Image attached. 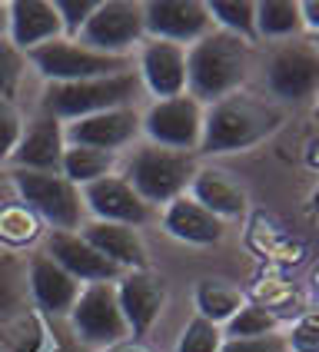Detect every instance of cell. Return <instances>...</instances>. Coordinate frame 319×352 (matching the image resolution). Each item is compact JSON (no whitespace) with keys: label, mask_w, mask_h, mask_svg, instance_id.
<instances>
[{"label":"cell","mask_w":319,"mask_h":352,"mask_svg":"<svg viewBox=\"0 0 319 352\" xmlns=\"http://www.w3.org/2000/svg\"><path fill=\"white\" fill-rule=\"evenodd\" d=\"M306 166H309V170H319V137L306 143Z\"/></svg>","instance_id":"cell-38"},{"label":"cell","mask_w":319,"mask_h":352,"mask_svg":"<svg viewBox=\"0 0 319 352\" xmlns=\"http://www.w3.org/2000/svg\"><path fill=\"white\" fill-rule=\"evenodd\" d=\"M7 37V3H0V40Z\"/></svg>","instance_id":"cell-39"},{"label":"cell","mask_w":319,"mask_h":352,"mask_svg":"<svg viewBox=\"0 0 319 352\" xmlns=\"http://www.w3.org/2000/svg\"><path fill=\"white\" fill-rule=\"evenodd\" d=\"M34 236H37V216L27 206H10L0 213V239L20 246V243H30Z\"/></svg>","instance_id":"cell-30"},{"label":"cell","mask_w":319,"mask_h":352,"mask_svg":"<svg viewBox=\"0 0 319 352\" xmlns=\"http://www.w3.org/2000/svg\"><path fill=\"white\" fill-rule=\"evenodd\" d=\"M117 170V153H103V150H90V146H70L63 150L60 160V176H67L77 190L97 183L103 176H113Z\"/></svg>","instance_id":"cell-24"},{"label":"cell","mask_w":319,"mask_h":352,"mask_svg":"<svg viewBox=\"0 0 319 352\" xmlns=\"http://www.w3.org/2000/svg\"><path fill=\"white\" fill-rule=\"evenodd\" d=\"M40 346H43V329H40L37 319H27L17 339H14V346H10V352H40Z\"/></svg>","instance_id":"cell-35"},{"label":"cell","mask_w":319,"mask_h":352,"mask_svg":"<svg viewBox=\"0 0 319 352\" xmlns=\"http://www.w3.org/2000/svg\"><path fill=\"white\" fill-rule=\"evenodd\" d=\"M47 256H50L57 266H63L80 286H90V283H117L120 276H123V270H117L107 256H100L80 233H50V239H47Z\"/></svg>","instance_id":"cell-17"},{"label":"cell","mask_w":319,"mask_h":352,"mask_svg":"<svg viewBox=\"0 0 319 352\" xmlns=\"http://www.w3.org/2000/svg\"><path fill=\"white\" fill-rule=\"evenodd\" d=\"M206 10L217 30L236 34L250 43L256 40V3L253 0H213L206 3Z\"/></svg>","instance_id":"cell-26"},{"label":"cell","mask_w":319,"mask_h":352,"mask_svg":"<svg viewBox=\"0 0 319 352\" xmlns=\"http://www.w3.org/2000/svg\"><path fill=\"white\" fill-rule=\"evenodd\" d=\"M313 47H316V54H319V34H316V37H313Z\"/></svg>","instance_id":"cell-41"},{"label":"cell","mask_w":319,"mask_h":352,"mask_svg":"<svg viewBox=\"0 0 319 352\" xmlns=\"http://www.w3.org/2000/svg\"><path fill=\"white\" fill-rule=\"evenodd\" d=\"M63 37L54 0H14L7 3V40L20 54H30L50 40Z\"/></svg>","instance_id":"cell-18"},{"label":"cell","mask_w":319,"mask_h":352,"mask_svg":"<svg viewBox=\"0 0 319 352\" xmlns=\"http://www.w3.org/2000/svg\"><path fill=\"white\" fill-rule=\"evenodd\" d=\"M83 210L97 223H120V226H143L150 219V206L140 199V193L123 176H103L97 183L83 186Z\"/></svg>","instance_id":"cell-14"},{"label":"cell","mask_w":319,"mask_h":352,"mask_svg":"<svg viewBox=\"0 0 319 352\" xmlns=\"http://www.w3.org/2000/svg\"><path fill=\"white\" fill-rule=\"evenodd\" d=\"M80 286L63 266H57L50 256H37L30 263V296L40 313L47 316H70L80 296Z\"/></svg>","instance_id":"cell-21"},{"label":"cell","mask_w":319,"mask_h":352,"mask_svg":"<svg viewBox=\"0 0 319 352\" xmlns=\"http://www.w3.org/2000/svg\"><path fill=\"white\" fill-rule=\"evenodd\" d=\"M103 352H150L143 342H137V339H123V342H117V346H110V349Z\"/></svg>","instance_id":"cell-37"},{"label":"cell","mask_w":319,"mask_h":352,"mask_svg":"<svg viewBox=\"0 0 319 352\" xmlns=\"http://www.w3.org/2000/svg\"><path fill=\"white\" fill-rule=\"evenodd\" d=\"M63 137L70 146H90V150H103V153H117L140 137V113L137 107L103 110V113L67 123Z\"/></svg>","instance_id":"cell-13"},{"label":"cell","mask_w":319,"mask_h":352,"mask_svg":"<svg viewBox=\"0 0 319 352\" xmlns=\"http://www.w3.org/2000/svg\"><path fill=\"white\" fill-rule=\"evenodd\" d=\"M20 133H23V117H20L17 103L0 97V163H7V160L14 157Z\"/></svg>","instance_id":"cell-31"},{"label":"cell","mask_w":319,"mask_h":352,"mask_svg":"<svg viewBox=\"0 0 319 352\" xmlns=\"http://www.w3.org/2000/svg\"><path fill=\"white\" fill-rule=\"evenodd\" d=\"M140 87L157 100L183 97L186 94V47L170 40H143L137 60Z\"/></svg>","instance_id":"cell-12"},{"label":"cell","mask_w":319,"mask_h":352,"mask_svg":"<svg viewBox=\"0 0 319 352\" xmlns=\"http://www.w3.org/2000/svg\"><path fill=\"white\" fill-rule=\"evenodd\" d=\"M276 103L256 100L250 94H230L219 103H210L203 110V140L199 153H239L256 146L279 126Z\"/></svg>","instance_id":"cell-2"},{"label":"cell","mask_w":319,"mask_h":352,"mask_svg":"<svg viewBox=\"0 0 319 352\" xmlns=\"http://www.w3.org/2000/svg\"><path fill=\"white\" fill-rule=\"evenodd\" d=\"M246 306V299L239 293L236 286L223 283V279H203L197 286V309L203 319H210L213 326H226L233 316Z\"/></svg>","instance_id":"cell-25"},{"label":"cell","mask_w":319,"mask_h":352,"mask_svg":"<svg viewBox=\"0 0 319 352\" xmlns=\"http://www.w3.org/2000/svg\"><path fill=\"white\" fill-rule=\"evenodd\" d=\"M117 302L126 326H130V336H146L166 306V286L150 270L123 273L117 279Z\"/></svg>","instance_id":"cell-15"},{"label":"cell","mask_w":319,"mask_h":352,"mask_svg":"<svg viewBox=\"0 0 319 352\" xmlns=\"http://www.w3.org/2000/svg\"><path fill=\"white\" fill-rule=\"evenodd\" d=\"M313 213H319V186L313 190Z\"/></svg>","instance_id":"cell-40"},{"label":"cell","mask_w":319,"mask_h":352,"mask_svg":"<svg viewBox=\"0 0 319 352\" xmlns=\"http://www.w3.org/2000/svg\"><path fill=\"white\" fill-rule=\"evenodd\" d=\"M197 163L193 153H179V150H163V146H140L133 157L126 160V173L123 179L140 193L146 206H166L177 196H183L193 183Z\"/></svg>","instance_id":"cell-4"},{"label":"cell","mask_w":319,"mask_h":352,"mask_svg":"<svg viewBox=\"0 0 319 352\" xmlns=\"http://www.w3.org/2000/svg\"><path fill=\"white\" fill-rule=\"evenodd\" d=\"M219 352H289V342H286V336H279V333L246 336V339H226L223 336Z\"/></svg>","instance_id":"cell-33"},{"label":"cell","mask_w":319,"mask_h":352,"mask_svg":"<svg viewBox=\"0 0 319 352\" xmlns=\"http://www.w3.org/2000/svg\"><path fill=\"white\" fill-rule=\"evenodd\" d=\"M143 40V3L137 0H97V10L77 34V43L103 57H126V50H133Z\"/></svg>","instance_id":"cell-8"},{"label":"cell","mask_w":319,"mask_h":352,"mask_svg":"<svg viewBox=\"0 0 319 352\" xmlns=\"http://www.w3.org/2000/svg\"><path fill=\"white\" fill-rule=\"evenodd\" d=\"M70 326L83 346L90 349H110L123 339H130V326L120 313L117 283H90L83 286L70 309Z\"/></svg>","instance_id":"cell-7"},{"label":"cell","mask_w":319,"mask_h":352,"mask_svg":"<svg viewBox=\"0 0 319 352\" xmlns=\"http://www.w3.org/2000/svg\"><path fill=\"white\" fill-rule=\"evenodd\" d=\"M266 87L283 103L319 97V54L313 40H286L266 63Z\"/></svg>","instance_id":"cell-10"},{"label":"cell","mask_w":319,"mask_h":352,"mask_svg":"<svg viewBox=\"0 0 319 352\" xmlns=\"http://www.w3.org/2000/svg\"><path fill=\"white\" fill-rule=\"evenodd\" d=\"M219 346H223V329L203 316L190 319L177 339V352H219Z\"/></svg>","instance_id":"cell-28"},{"label":"cell","mask_w":319,"mask_h":352,"mask_svg":"<svg viewBox=\"0 0 319 352\" xmlns=\"http://www.w3.org/2000/svg\"><path fill=\"white\" fill-rule=\"evenodd\" d=\"M186 193L193 196L203 210L219 216L223 223L226 219H239L246 213V190L226 170H217V166H197L193 183H190Z\"/></svg>","instance_id":"cell-22"},{"label":"cell","mask_w":319,"mask_h":352,"mask_svg":"<svg viewBox=\"0 0 319 352\" xmlns=\"http://www.w3.org/2000/svg\"><path fill=\"white\" fill-rule=\"evenodd\" d=\"M63 150H67L63 123L54 120L50 113H40L37 120L23 123V133H20V143L10 163L17 170H34V173H60Z\"/></svg>","instance_id":"cell-16"},{"label":"cell","mask_w":319,"mask_h":352,"mask_svg":"<svg viewBox=\"0 0 319 352\" xmlns=\"http://www.w3.org/2000/svg\"><path fill=\"white\" fill-rule=\"evenodd\" d=\"M250 63L253 43L213 27L206 37L186 47V94L203 107L219 103L230 94H239V87L250 77Z\"/></svg>","instance_id":"cell-1"},{"label":"cell","mask_w":319,"mask_h":352,"mask_svg":"<svg viewBox=\"0 0 319 352\" xmlns=\"http://www.w3.org/2000/svg\"><path fill=\"white\" fill-rule=\"evenodd\" d=\"M203 103L193 100L190 94L170 100H157L143 117L140 130L153 146L163 150H179V153H197L199 140H203Z\"/></svg>","instance_id":"cell-9"},{"label":"cell","mask_w":319,"mask_h":352,"mask_svg":"<svg viewBox=\"0 0 319 352\" xmlns=\"http://www.w3.org/2000/svg\"><path fill=\"white\" fill-rule=\"evenodd\" d=\"M306 30L299 0H259L256 3V37L263 40H296Z\"/></svg>","instance_id":"cell-23"},{"label":"cell","mask_w":319,"mask_h":352,"mask_svg":"<svg viewBox=\"0 0 319 352\" xmlns=\"http://www.w3.org/2000/svg\"><path fill=\"white\" fill-rule=\"evenodd\" d=\"M299 7H302V23H306V30H313V37H316L319 34V0H302Z\"/></svg>","instance_id":"cell-36"},{"label":"cell","mask_w":319,"mask_h":352,"mask_svg":"<svg viewBox=\"0 0 319 352\" xmlns=\"http://www.w3.org/2000/svg\"><path fill=\"white\" fill-rule=\"evenodd\" d=\"M23 70H27V54H20L17 47L3 37L0 40V97H7V100L17 97Z\"/></svg>","instance_id":"cell-29"},{"label":"cell","mask_w":319,"mask_h":352,"mask_svg":"<svg viewBox=\"0 0 319 352\" xmlns=\"http://www.w3.org/2000/svg\"><path fill=\"white\" fill-rule=\"evenodd\" d=\"M140 90L143 87H140L137 70L97 80H77V83H50L43 94V113H50L60 123H74V120L94 117L103 110L133 107Z\"/></svg>","instance_id":"cell-3"},{"label":"cell","mask_w":319,"mask_h":352,"mask_svg":"<svg viewBox=\"0 0 319 352\" xmlns=\"http://www.w3.org/2000/svg\"><path fill=\"white\" fill-rule=\"evenodd\" d=\"M14 186L30 213L50 223L54 233H77L83 226V196L60 173H34V170H14Z\"/></svg>","instance_id":"cell-5"},{"label":"cell","mask_w":319,"mask_h":352,"mask_svg":"<svg viewBox=\"0 0 319 352\" xmlns=\"http://www.w3.org/2000/svg\"><path fill=\"white\" fill-rule=\"evenodd\" d=\"M143 30L146 40H170L179 47H193L213 30L206 3L199 0H150L143 3Z\"/></svg>","instance_id":"cell-11"},{"label":"cell","mask_w":319,"mask_h":352,"mask_svg":"<svg viewBox=\"0 0 319 352\" xmlns=\"http://www.w3.org/2000/svg\"><path fill=\"white\" fill-rule=\"evenodd\" d=\"M100 256H107L117 270L123 273H137V270H146V246L133 226H120V223H83L77 230Z\"/></svg>","instance_id":"cell-19"},{"label":"cell","mask_w":319,"mask_h":352,"mask_svg":"<svg viewBox=\"0 0 319 352\" xmlns=\"http://www.w3.org/2000/svg\"><path fill=\"white\" fill-rule=\"evenodd\" d=\"M316 120H319V97H316Z\"/></svg>","instance_id":"cell-42"},{"label":"cell","mask_w":319,"mask_h":352,"mask_svg":"<svg viewBox=\"0 0 319 352\" xmlns=\"http://www.w3.org/2000/svg\"><path fill=\"white\" fill-rule=\"evenodd\" d=\"M27 63L47 83H77V80L113 77V74L133 70V63L126 57H103V54H97V50H90V47H83V43L70 37H57L37 47V50H30Z\"/></svg>","instance_id":"cell-6"},{"label":"cell","mask_w":319,"mask_h":352,"mask_svg":"<svg viewBox=\"0 0 319 352\" xmlns=\"http://www.w3.org/2000/svg\"><path fill=\"white\" fill-rule=\"evenodd\" d=\"M276 316L270 313L266 306H256V302H246L226 326H223V336L226 339H246V336H270L276 333Z\"/></svg>","instance_id":"cell-27"},{"label":"cell","mask_w":319,"mask_h":352,"mask_svg":"<svg viewBox=\"0 0 319 352\" xmlns=\"http://www.w3.org/2000/svg\"><path fill=\"white\" fill-rule=\"evenodd\" d=\"M286 342H289V352H319V319H302L286 336Z\"/></svg>","instance_id":"cell-34"},{"label":"cell","mask_w":319,"mask_h":352,"mask_svg":"<svg viewBox=\"0 0 319 352\" xmlns=\"http://www.w3.org/2000/svg\"><path fill=\"white\" fill-rule=\"evenodd\" d=\"M54 10H57V17H60L63 37L77 40V34L83 30V23L97 10V0H54Z\"/></svg>","instance_id":"cell-32"},{"label":"cell","mask_w":319,"mask_h":352,"mask_svg":"<svg viewBox=\"0 0 319 352\" xmlns=\"http://www.w3.org/2000/svg\"><path fill=\"white\" fill-rule=\"evenodd\" d=\"M163 226L173 239L190 243V246H213L226 236V223L210 210H203L190 193L177 196L173 203L163 206Z\"/></svg>","instance_id":"cell-20"}]
</instances>
